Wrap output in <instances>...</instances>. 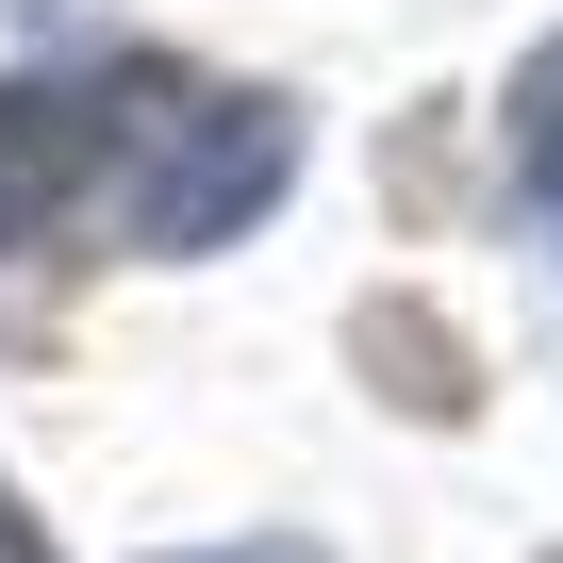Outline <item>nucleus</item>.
<instances>
[{
	"instance_id": "2",
	"label": "nucleus",
	"mask_w": 563,
	"mask_h": 563,
	"mask_svg": "<svg viewBox=\"0 0 563 563\" xmlns=\"http://www.w3.org/2000/svg\"><path fill=\"white\" fill-rule=\"evenodd\" d=\"M117 166V67L100 84H0V249H34Z\"/></svg>"
},
{
	"instance_id": "5",
	"label": "nucleus",
	"mask_w": 563,
	"mask_h": 563,
	"mask_svg": "<svg viewBox=\"0 0 563 563\" xmlns=\"http://www.w3.org/2000/svg\"><path fill=\"white\" fill-rule=\"evenodd\" d=\"M0 563H51V530H34V514H18V497H0Z\"/></svg>"
},
{
	"instance_id": "4",
	"label": "nucleus",
	"mask_w": 563,
	"mask_h": 563,
	"mask_svg": "<svg viewBox=\"0 0 563 563\" xmlns=\"http://www.w3.org/2000/svg\"><path fill=\"white\" fill-rule=\"evenodd\" d=\"M514 166L563 199V51H530V84H514Z\"/></svg>"
},
{
	"instance_id": "1",
	"label": "nucleus",
	"mask_w": 563,
	"mask_h": 563,
	"mask_svg": "<svg viewBox=\"0 0 563 563\" xmlns=\"http://www.w3.org/2000/svg\"><path fill=\"white\" fill-rule=\"evenodd\" d=\"M117 183L150 249H216L232 216H265L299 183V117L265 84H183V67H117Z\"/></svg>"
},
{
	"instance_id": "6",
	"label": "nucleus",
	"mask_w": 563,
	"mask_h": 563,
	"mask_svg": "<svg viewBox=\"0 0 563 563\" xmlns=\"http://www.w3.org/2000/svg\"><path fill=\"white\" fill-rule=\"evenodd\" d=\"M216 563H316V547H216Z\"/></svg>"
},
{
	"instance_id": "3",
	"label": "nucleus",
	"mask_w": 563,
	"mask_h": 563,
	"mask_svg": "<svg viewBox=\"0 0 563 563\" xmlns=\"http://www.w3.org/2000/svg\"><path fill=\"white\" fill-rule=\"evenodd\" d=\"M349 365H365L382 398H415V415H464V398H481L464 332H448V316H415V299H365V316H349Z\"/></svg>"
}]
</instances>
